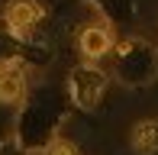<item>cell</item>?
I'll return each mask as SVG.
<instances>
[{
    "mask_svg": "<svg viewBox=\"0 0 158 155\" xmlns=\"http://www.w3.org/2000/svg\"><path fill=\"white\" fill-rule=\"evenodd\" d=\"M116 74L123 78L126 84H132V87L148 84L158 74V52L148 48L145 42H139V39L123 42L119 52H116Z\"/></svg>",
    "mask_w": 158,
    "mask_h": 155,
    "instance_id": "6da1fadb",
    "label": "cell"
},
{
    "mask_svg": "<svg viewBox=\"0 0 158 155\" xmlns=\"http://www.w3.org/2000/svg\"><path fill=\"white\" fill-rule=\"evenodd\" d=\"M106 84L110 78L97 68V61H81V65L71 68L68 74V94H71V103L77 110H94L106 94Z\"/></svg>",
    "mask_w": 158,
    "mask_h": 155,
    "instance_id": "7a4b0ae2",
    "label": "cell"
},
{
    "mask_svg": "<svg viewBox=\"0 0 158 155\" xmlns=\"http://www.w3.org/2000/svg\"><path fill=\"white\" fill-rule=\"evenodd\" d=\"M42 19H45V6L39 0H6L3 6V23L19 36H29Z\"/></svg>",
    "mask_w": 158,
    "mask_h": 155,
    "instance_id": "3957f363",
    "label": "cell"
},
{
    "mask_svg": "<svg viewBox=\"0 0 158 155\" xmlns=\"http://www.w3.org/2000/svg\"><path fill=\"white\" fill-rule=\"evenodd\" d=\"M77 52L84 55V61H100L103 55L113 52V29L106 23H90L77 36Z\"/></svg>",
    "mask_w": 158,
    "mask_h": 155,
    "instance_id": "277c9868",
    "label": "cell"
},
{
    "mask_svg": "<svg viewBox=\"0 0 158 155\" xmlns=\"http://www.w3.org/2000/svg\"><path fill=\"white\" fill-rule=\"evenodd\" d=\"M26 94H29V84H26L19 61H3L0 65V103H6V107L23 103Z\"/></svg>",
    "mask_w": 158,
    "mask_h": 155,
    "instance_id": "5b68a950",
    "label": "cell"
},
{
    "mask_svg": "<svg viewBox=\"0 0 158 155\" xmlns=\"http://www.w3.org/2000/svg\"><path fill=\"white\" fill-rule=\"evenodd\" d=\"M129 145L135 155H158V119H139L129 132Z\"/></svg>",
    "mask_w": 158,
    "mask_h": 155,
    "instance_id": "8992f818",
    "label": "cell"
},
{
    "mask_svg": "<svg viewBox=\"0 0 158 155\" xmlns=\"http://www.w3.org/2000/svg\"><path fill=\"white\" fill-rule=\"evenodd\" d=\"M23 58V36L13 32L10 26H0V65L3 61H19Z\"/></svg>",
    "mask_w": 158,
    "mask_h": 155,
    "instance_id": "52a82bcc",
    "label": "cell"
},
{
    "mask_svg": "<svg viewBox=\"0 0 158 155\" xmlns=\"http://www.w3.org/2000/svg\"><path fill=\"white\" fill-rule=\"evenodd\" d=\"M42 155H77V149L68 142V139H52V142L42 149Z\"/></svg>",
    "mask_w": 158,
    "mask_h": 155,
    "instance_id": "ba28073f",
    "label": "cell"
}]
</instances>
